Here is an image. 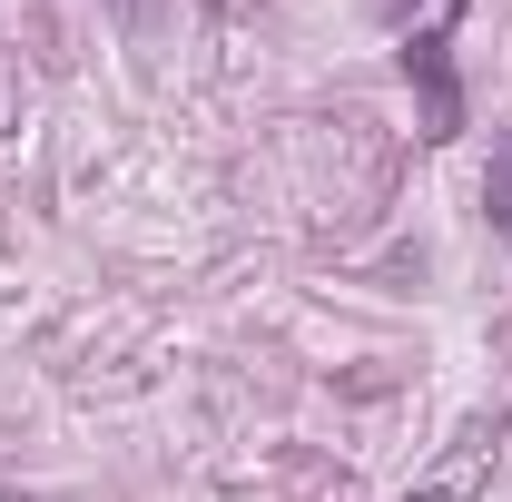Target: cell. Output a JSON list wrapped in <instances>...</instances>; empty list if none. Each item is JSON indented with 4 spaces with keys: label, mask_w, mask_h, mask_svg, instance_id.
Returning a JSON list of instances; mask_svg holds the SVG:
<instances>
[{
    "label": "cell",
    "mask_w": 512,
    "mask_h": 502,
    "mask_svg": "<svg viewBox=\"0 0 512 502\" xmlns=\"http://www.w3.org/2000/svg\"><path fill=\"white\" fill-rule=\"evenodd\" d=\"M404 502H453V493H444V483H424V493H404Z\"/></svg>",
    "instance_id": "3957f363"
},
{
    "label": "cell",
    "mask_w": 512,
    "mask_h": 502,
    "mask_svg": "<svg viewBox=\"0 0 512 502\" xmlns=\"http://www.w3.org/2000/svg\"><path fill=\"white\" fill-rule=\"evenodd\" d=\"M404 69H414V89H424V138H453V128H463V79H453V30L444 20L414 30Z\"/></svg>",
    "instance_id": "6da1fadb"
},
{
    "label": "cell",
    "mask_w": 512,
    "mask_h": 502,
    "mask_svg": "<svg viewBox=\"0 0 512 502\" xmlns=\"http://www.w3.org/2000/svg\"><path fill=\"white\" fill-rule=\"evenodd\" d=\"M483 217H493V237H512V128L493 148V178H483Z\"/></svg>",
    "instance_id": "7a4b0ae2"
},
{
    "label": "cell",
    "mask_w": 512,
    "mask_h": 502,
    "mask_svg": "<svg viewBox=\"0 0 512 502\" xmlns=\"http://www.w3.org/2000/svg\"><path fill=\"white\" fill-rule=\"evenodd\" d=\"M384 10H394V20H404V10H414V0H384Z\"/></svg>",
    "instance_id": "277c9868"
}]
</instances>
